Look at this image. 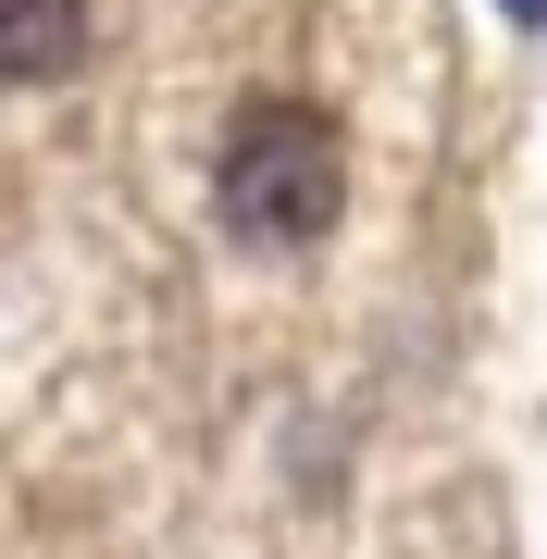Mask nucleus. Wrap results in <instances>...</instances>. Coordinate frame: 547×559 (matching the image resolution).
<instances>
[{
	"label": "nucleus",
	"mask_w": 547,
	"mask_h": 559,
	"mask_svg": "<svg viewBox=\"0 0 547 559\" xmlns=\"http://www.w3.org/2000/svg\"><path fill=\"white\" fill-rule=\"evenodd\" d=\"M212 200H224V237L249 249H311L324 224L348 212V150L311 100H249L212 150Z\"/></svg>",
	"instance_id": "nucleus-1"
},
{
	"label": "nucleus",
	"mask_w": 547,
	"mask_h": 559,
	"mask_svg": "<svg viewBox=\"0 0 547 559\" xmlns=\"http://www.w3.org/2000/svg\"><path fill=\"white\" fill-rule=\"evenodd\" d=\"M87 50V0H0V87H50Z\"/></svg>",
	"instance_id": "nucleus-2"
},
{
	"label": "nucleus",
	"mask_w": 547,
	"mask_h": 559,
	"mask_svg": "<svg viewBox=\"0 0 547 559\" xmlns=\"http://www.w3.org/2000/svg\"><path fill=\"white\" fill-rule=\"evenodd\" d=\"M510 13H523V25H547V0H510Z\"/></svg>",
	"instance_id": "nucleus-3"
}]
</instances>
